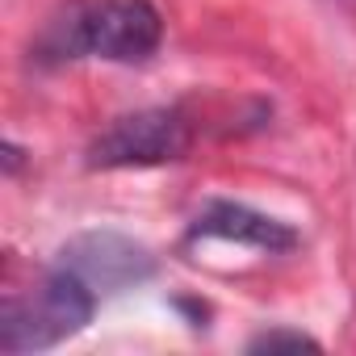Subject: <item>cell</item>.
Returning a JSON list of instances; mask_svg holds the SVG:
<instances>
[{"label": "cell", "mask_w": 356, "mask_h": 356, "mask_svg": "<svg viewBox=\"0 0 356 356\" xmlns=\"http://www.w3.org/2000/svg\"><path fill=\"white\" fill-rule=\"evenodd\" d=\"M193 239H222V243H243V248H260V252H289L298 243V231L281 218H268L252 206L239 202H210L193 227Z\"/></svg>", "instance_id": "obj_5"}, {"label": "cell", "mask_w": 356, "mask_h": 356, "mask_svg": "<svg viewBox=\"0 0 356 356\" xmlns=\"http://www.w3.org/2000/svg\"><path fill=\"white\" fill-rule=\"evenodd\" d=\"M193 134L181 109L168 105H151V109H134L113 118L92 143H88V168H159L172 163L189 151Z\"/></svg>", "instance_id": "obj_3"}, {"label": "cell", "mask_w": 356, "mask_h": 356, "mask_svg": "<svg viewBox=\"0 0 356 356\" xmlns=\"http://www.w3.org/2000/svg\"><path fill=\"white\" fill-rule=\"evenodd\" d=\"M17 168H22V147H17V143H5V172L13 176Z\"/></svg>", "instance_id": "obj_7"}, {"label": "cell", "mask_w": 356, "mask_h": 356, "mask_svg": "<svg viewBox=\"0 0 356 356\" xmlns=\"http://www.w3.org/2000/svg\"><path fill=\"white\" fill-rule=\"evenodd\" d=\"M248 352H318V339L289 331V327H273V331H260L248 343Z\"/></svg>", "instance_id": "obj_6"}, {"label": "cell", "mask_w": 356, "mask_h": 356, "mask_svg": "<svg viewBox=\"0 0 356 356\" xmlns=\"http://www.w3.org/2000/svg\"><path fill=\"white\" fill-rule=\"evenodd\" d=\"M97 314V293L72 277L67 268H51V277L22 298L0 306V352H47L72 335H80Z\"/></svg>", "instance_id": "obj_2"}, {"label": "cell", "mask_w": 356, "mask_h": 356, "mask_svg": "<svg viewBox=\"0 0 356 356\" xmlns=\"http://www.w3.org/2000/svg\"><path fill=\"white\" fill-rule=\"evenodd\" d=\"M55 268H67L101 298V293H118V289H134L151 281L155 256L122 231H84L59 248Z\"/></svg>", "instance_id": "obj_4"}, {"label": "cell", "mask_w": 356, "mask_h": 356, "mask_svg": "<svg viewBox=\"0 0 356 356\" xmlns=\"http://www.w3.org/2000/svg\"><path fill=\"white\" fill-rule=\"evenodd\" d=\"M163 42V17L151 0H80L47 38L59 59L143 63Z\"/></svg>", "instance_id": "obj_1"}]
</instances>
